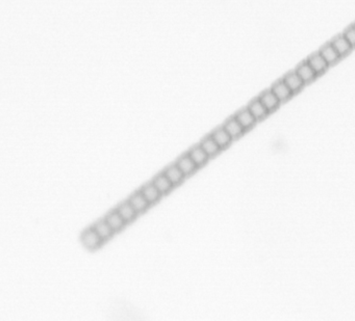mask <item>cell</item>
<instances>
[{
    "mask_svg": "<svg viewBox=\"0 0 355 321\" xmlns=\"http://www.w3.org/2000/svg\"><path fill=\"white\" fill-rule=\"evenodd\" d=\"M202 149L206 152V154L209 156L210 159H214L217 156H219L223 150L220 148V145L215 141V139L211 137L210 133L205 135L199 142Z\"/></svg>",
    "mask_w": 355,
    "mask_h": 321,
    "instance_id": "cell-10",
    "label": "cell"
},
{
    "mask_svg": "<svg viewBox=\"0 0 355 321\" xmlns=\"http://www.w3.org/2000/svg\"><path fill=\"white\" fill-rule=\"evenodd\" d=\"M225 130L230 134V136L233 138V140H238L242 138L247 132L244 129V127L240 124L239 121L235 119L234 115L229 116L222 125Z\"/></svg>",
    "mask_w": 355,
    "mask_h": 321,
    "instance_id": "cell-4",
    "label": "cell"
},
{
    "mask_svg": "<svg viewBox=\"0 0 355 321\" xmlns=\"http://www.w3.org/2000/svg\"><path fill=\"white\" fill-rule=\"evenodd\" d=\"M258 98L259 100L262 101V103L266 106V108L270 111V113L275 112L279 108V106L282 104L271 89H268L260 93L258 95Z\"/></svg>",
    "mask_w": 355,
    "mask_h": 321,
    "instance_id": "cell-9",
    "label": "cell"
},
{
    "mask_svg": "<svg viewBox=\"0 0 355 321\" xmlns=\"http://www.w3.org/2000/svg\"><path fill=\"white\" fill-rule=\"evenodd\" d=\"M175 163L177 164V166L181 169V171L184 174V176L187 178H191L192 176H194L196 172L200 169L197 164L194 162V160L191 158V156L186 153L180 155Z\"/></svg>",
    "mask_w": 355,
    "mask_h": 321,
    "instance_id": "cell-2",
    "label": "cell"
},
{
    "mask_svg": "<svg viewBox=\"0 0 355 321\" xmlns=\"http://www.w3.org/2000/svg\"><path fill=\"white\" fill-rule=\"evenodd\" d=\"M282 79H283V81L286 82V84L291 89V91L294 93V95L299 94L306 85L295 70L288 72L286 75L282 77Z\"/></svg>",
    "mask_w": 355,
    "mask_h": 321,
    "instance_id": "cell-18",
    "label": "cell"
},
{
    "mask_svg": "<svg viewBox=\"0 0 355 321\" xmlns=\"http://www.w3.org/2000/svg\"><path fill=\"white\" fill-rule=\"evenodd\" d=\"M116 209L118 212L120 213V215L123 217V219L126 221L127 225L132 224L133 221L136 220V218L140 215L136 212V210L132 207V205L129 203L128 200H125V201L118 204Z\"/></svg>",
    "mask_w": 355,
    "mask_h": 321,
    "instance_id": "cell-14",
    "label": "cell"
},
{
    "mask_svg": "<svg viewBox=\"0 0 355 321\" xmlns=\"http://www.w3.org/2000/svg\"><path fill=\"white\" fill-rule=\"evenodd\" d=\"M354 24H355V23H354Z\"/></svg>",
    "mask_w": 355,
    "mask_h": 321,
    "instance_id": "cell-24",
    "label": "cell"
},
{
    "mask_svg": "<svg viewBox=\"0 0 355 321\" xmlns=\"http://www.w3.org/2000/svg\"><path fill=\"white\" fill-rule=\"evenodd\" d=\"M273 93L276 95V97L279 99L281 103H286L290 101L291 99L295 96L294 93L291 91V89L283 81V79L276 80L270 87Z\"/></svg>",
    "mask_w": 355,
    "mask_h": 321,
    "instance_id": "cell-8",
    "label": "cell"
},
{
    "mask_svg": "<svg viewBox=\"0 0 355 321\" xmlns=\"http://www.w3.org/2000/svg\"><path fill=\"white\" fill-rule=\"evenodd\" d=\"M211 137L215 139V141L220 145L221 149L223 151L227 150L228 148L232 144V142L234 141L233 138L230 136V134L225 130V128L223 126H219L216 129L212 130L210 132Z\"/></svg>",
    "mask_w": 355,
    "mask_h": 321,
    "instance_id": "cell-11",
    "label": "cell"
},
{
    "mask_svg": "<svg viewBox=\"0 0 355 321\" xmlns=\"http://www.w3.org/2000/svg\"><path fill=\"white\" fill-rule=\"evenodd\" d=\"M187 154L191 156V158L194 160V162L197 164L199 168L204 167L210 160L209 156L206 154V152L202 149L199 143L193 145L191 149L187 151Z\"/></svg>",
    "mask_w": 355,
    "mask_h": 321,
    "instance_id": "cell-21",
    "label": "cell"
},
{
    "mask_svg": "<svg viewBox=\"0 0 355 321\" xmlns=\"http://www.w3.org/2000/svg\"><path fill=\"white\" fill-rule=\"evenodd\" d=\"M306 62L310 64V66L316 71V73L319 76L323 75V74L329 69V65L327 64V62L324 60V57L321 55L319 51L311 54L306 59Z\"/></svg>",
    "mask_w": 355,
    "mask_h": 321,
    "instance_id": "cell-22",
    "label": "cell"
},
{
    "mask_svg": "<svg viewBox=\"0 0 355 321\" xmlns=\"http://www.w3.org/2000/svg\"><path fill=\"white\" fill-rule=\"evenodd\" d=\"M162 171H163V174L169 178V180L172 182V184L175 186V188L182 185V183L186 179V177L184 176V174L181 171V169L177 166V164L175 162L168 165Z\"/></svg>",
    "mask_w": 355,
    "mask_h": 321,
    "instance_id": "cell-12",
    "label": "cell"
},
{
    "mask_svg": "<svg viewBox=\"0 0 355 321\" xmlns=\"http://www.w3.org/2000/svg\"><path fill=\"white\" fill-rule=\"evenodd\" d=\"M140 190L144 194V196L146 197L151 206H155L163 196L162 193L155 187V185L151 181L148 183H145L140 188Z\"/></svg>",
    "mask_w": 355,
    "mask_h": 321,
    "instance_id": "cell-17",
    "label": "cell"
},
{
    "mask_svg": "<svg viewBox=\"0 0 355 321\" xmlns=\"http://www.w3.org/2000/svg\"><path fill=\"white\" fill-rule=\"evenodd\" d=\"M103 218L106 220V223L111 226V228L116 232V234L122 232L127 226V223L120 215V213L117 211L116 208L108 211Z\"/></svg>",
    "mask_w": 355,
    "mask_h": 321,
    "instance_id": "cell-5",
    "label": "cell"
},
{
    "mask_svg": "<svg viewBox=\"0 0 355 321\" xmlns=\"http://www.w3.org/2000/svg\"><path fill=\"white\" fill-rule=\"evenodd\" d=\"M247 107L251 111V113L255 116L257 122H262L266 120L271 114L270 111L266 108V106L262 103V101L259 100L258 97L252 99V100L248 103Z\"/></svg>",
    "mask_w": 355,
    "mask_h": 321,
    "instance_id": "cell-13",
    "label": "cell"
},
{
    "mask_svg": "<svg viewBox=\"0 0 355 321\" xmlns=\"http://www.w3.org/2000/svg\"><path fill=\"white\" fill-rule=\"evenodd\" d=\"M151 182L155 185V187L162 193V195H168L170 194L175 186L172 184V182L169 180V178L163 174V171L158 172L157 175H155Z\"/></svg>",
    "mask_w": 355,
    "mask_h": 321,
    "instance_id": "cell-16",
    "label": "cell"
},
{
    "mask_svg": "<svg viewBox=\"0 0 355 321\" xmlns=\"http://www.w3.org/2000/svg\"><path fill=\"white\" fill-rule=\"evenodd\" d=\"M92 227L98 233V235L102 238V240L105 243L110 241L111 239H113L114 236L116 235V232L111 228V226L106 223V220L104 218L96 220L95 223L92 225Z\"/></svg>",
    "mask_w": 355,
    "mask_h": 321,
    "instance_id": "cell-19",
    "label": "cell"
},
{
    "mask_svg": "<svg viewBox=\"0 0 355 321\" xmlns=\"http://www.w3.org/2000/svg\"><path fill=\"white\" fill-rule=\"evenodd\" d=\"M319 52L324 57V60L327 62L329 67H333V66L337 65L342 60V56L338 53V51L336 50L333 44H331V42H327L326 44H324L320 48Z\"/></svg>",
    "mask_w": 355,
    "mask_h": 321,
    "instance_id": "cell-15",
    "label": "cell"
},
{
    "mask_svg": "<svg viewBox=\"0 0 355 321\" xmlns=\"http://www.w3.org/2000/svg\"><path fill=\"white\" fill-rule=\"evenodd\" d=\"M330 42H331V44H333V46L335 47L336 50L338 51V53L342 56V59H344L345 56L350 54L352 52L353 49H354L351 46V44L348 42V40L343 36V34H340V35L336 36Z\"/></svg>",
    "mask_w": 355,
    "mask_h": 321,
    "instance_id": "cell-20",
    "label": "cell"
},
{
    "mask_svg": "<svg viewBox=\"0 0 355 321\" xmlns=\"http://www.w3.org/2000/svg\"><path fill=\"white\" fill-rule=\"evenodd\" d=\"M80 241H81V244L84 245V248L91 252L99 250L105 243L92 226L86 228L81 232Z\"/></svg>",
    "mask_w": 355,
    "mask_h": 321,
    "instance_id": "cell-1",
    "label": "cell"
},
{
    "mask_svg": "<svg viewBox=\"0 0 355 321\" xmlns=\"http://www.w3.org/2000/svg\"><path fill=\"white\" fill-rule=\"evenodd\" d=\"M343 36L348 40L351 46L355 49V24H351L344 32Z\"/></svg>",
    "mask_w": 355,
    "mask_h": 321,
    "instance_id": "cell-23",
    "label": "cell"
},
{
    "mask_svg": "<svg viewBox=\"0 0 355 321\" xmlns=\"http://www.w3.org/2000/svg\"><path fill=\"white\" fill-rule=\"evenodd\" d=\"M295 71L297 72V74L300 76V78L303 80V82L306 85L313 83L319 77V75L316 73V71L310 66L309 63L306 62V60L301 62L295 68Z\"/></svg>",
    "mask_w": 355,
    "mask_h": 321,
    "instance_id": "cell-6",
    "label": "cell"
},
{
    "mask_svg": "<svg viewBox=\"0 0 355 321\" xmlns=\"http://www.w3.org/2000/svg\"><path fill=\"white\" fill-rule=\"evenodd\" d=\"M129 203L132 205V207L136 210V212L141 215V214H145L152 206L150 205V203L147 201L146 197L144 196V194L141 192V190H135L133 191L129 196L128 199Z\"/></svg>",
    "mask_w": 355,
    "mask_h": 321,
    "instance_id": "cell-3",
    "label": "cell"
},
{
    "mask_svg": "<svg viewBox=\"0 0 355 321\" xmlns=\"http://www.w3.org/2000/svg\"><path fill=\"white\" fill-rule=\"evenodd\" d=\"M233 115L235 116L236 120L239 121L240 124L244 127L246 132L251 131L258 123L257 120L255 119V116L251 113V111L248 109L247 106L238 110Z\"/></svg>",
    "mask_w": 355,
    "mask_h": 321,
    "instance_id": "cell-7",
    "label": "cell"
}]
</instances>
